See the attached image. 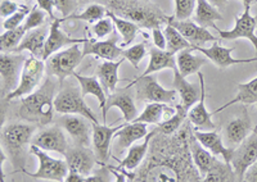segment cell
Listing matches in <instances>:
<instances>
[{"label": "cell", "instance_id": "6da1fadb", "mask_svg": "<svg viewBox=\"0 0 257 182\" xmlns=\"http://www.w3.org/2000/svg\"><path fill=\"white\" fill-rule=\"evenodd\" d=\"M193 126L190 122L173 135H164L160 131L151 141V154L144 163L143 168L137 174H126L135 181H146L147 176L157 168H166L173 172L176 181H202V176L192 159L189 149V135Z\"/></svg>", "mask_w": 257, "mask_h": 182}, {"label": "cell", "instance_id": "7a4b0ae2", "mask_svg": "<svg viewBox=\"0 0 257 182\" xmlns=\"http://www.w3.org/2000/svg\"><path fill=\"white\" fill-rule=\"evenodd\" d=\"M58 78L48 74L43 80L41 85L34 92L25 96L18 108V116L21 120L36 124L38 127H45L54 117V100L58 88Z\"/></svg>", "mask_w": 257, "mask_h": 182}, {"label": "cell", "instance_id": "3957f363", "mask_svg": "<svg viewBox=\"0 0 257 182\" xmlns=\"http://www.w3.org/2000/svg\"><path fill=\"white\" fill-rule=\"evenodd\" d=\"M107 8L118 17L134 22L143 28H161L169 24L171 18L149 0H111Z\"/></svg>", "mask_w": 257, "mask_h": 182}, {"label": "cell", "instance_id": "277c9868", "mask_svg": "<svg viewBox=\"0 0 257 182\" xmlns=\"http://www.w3.org/2000/svg\"><path fill=\"white\" fill-rule=\"evenodd\" d=\"M36 124L30 122H13L2 128V150L6 152L15 172L25 174L27 162V145L36 132Z\"/></svg>", "mask_w": 257, "mask_h": 182}, {"label": "cell", "instance_id": "5b68a950", "mask_svg": "<svg viewBox=\"0 0 257 182\" xmlns=\"http://www.w3.org/2000/svg\"><path fill=\"white\" fill-rule=\"evenodd\" d=\"M82 58H84V54H82V50H80L79 44L70 45L67 49L58 50L56 53H53L47 59L45 70L49 76L57 77L59 85H62L64 80L75 74V68L79 67Z\"/></svg>", "mask_w": 257, "mask_h": 182}, {"label": "cell", "instance_id": "8992f818", "mask_svg": "<svg viewBox=\"0 0 257 182\" xmlns=\"http://www.w3.org/2000/svg\"><path fill=\"white\" fill-rule=\"evenodd\" d=\"M54 108L56 112L61 114H81L91 122H98L93 110L84 102L81 88L77 86L68 85L62 88L54 100Z\"/></svg>", "mask_w": 257, "mask_h": 182}, {"label": "cell", "instance_id": "52a82bcc", "mask_svg": "<svg viewBox=\"0 0 257 182\" xmlns=\"http://www.w3.org/2000/svg\"><path fill=\"white\" fill-rule=\"evenodd\" d=\"M45 63L41 58L38 56H30L26 59L22 74H21V80L16 90H13L8 96L6 98L7 102L18 98H25L36 90L43 82V77L45 72Z\"/></svg>", "mask_w": 257, "mask_h": 182}, {"label": "cell", "instance_id": "ba28073f", "mask_svg": "<svg viewBox=\"0 0 257 182\" xmlns=\"http://www.w3.org/2000/svg\"><path fill=\"white\" fill-rule=\"evenodd\" d=\"M135 86V94L137 99L146 103H165V104H176V94L178 91L167 90L158 84L156 76L147 74V76H139L135 81H133Z\"/></svg>", "mask_w": 257, "mask_h": 182}, {"label": "cell", "instance_id": "9c48e42d", "mask_svg": "<svg viewBox=\"0 0 257 182\" xmlns=\"http://www.w3.org/2000/svg\"><path fill=\"white\" fill-rule=\"evenodd\" d=\"M26 56L24 54L15 53L12 54L6 52L0 56V78H2V85H0V92H2V100L6 99L13 90L20 84L21 74L24 68Z\"/></svg>", "mask_w": 257, "mask_h": 182}, {"label": "cell", "instance_id": "30bf717a", "mask_svg": "<svg viewBox=\"0 0 257 182\" xmlns=\"http://www.w3.org/2000/svg\"><path fill=\"white\" fill-rule=\"evenodd\" d=\"M30 152L34 156H38L39 170L35 174H30V172L25 170L27 176H31L32 178L48 180V181H66V177L68 174L67 162L52 158L45 153V150L40 149L35 145H30Z\"/></svg>", "mask_w": 257, "mask_h": 182}, {"label": "cell", "instance_id": "8fae6325", "mask_svg": "<svg viewBox=\"0 0 257 182\" xmlns=\"http://www.w3.org/2000/svg\"><path fill=\"white\" fill-rule=\"evenodd\" d=\"M257 17L251 14V6H244V12L235 18V26L231 30H221L215 24L213 28L219 32L222 40H237V38H247L253 45L257 54Z\"/></svg>", "mask_w": 257, "mask_h": 182}, {"label": "cell", "instance_id": "7c38bea8", "mask_svg": "<svg viewBox=\"0 0 257 182\" xmlns=\"http://www.w3.org/2000/svg\"><path fill=\"white\" fill-rule=\"evenodd\" d=\"M56 124L71 136L75 145L89 146L93 142V122L81 114H62Z\"/></svg>", "mask_w": 257, "mask_h": 182}, {"label": "cell", "instance_id": "4fadbf2b", "mask_svg": "<svg viewBox=\"0 0 257 182\" xmlns=\"http://www.w3.org/2000/svg\"><path fill=\"white\" fill-rule=\"evenodd\" d=\"M257 160V135L249 134L238 146L234 148L230 164L237 174L238 181H243L245 170Z\"/></svg>", "mask_w": 257, "mask_h": 182}, {"label": "cell", "instance_id": "5bb4252c", "mask_svg": "<svg viewBox=\"0 0 257 182\" xmlns=\"http://www.w3.org/2000/svg\"><path fill=\"white\" fill-rule=\"evenodd\" d=\"M64 132L66 131L57 124L49 127H44V128L39 130L34 135L31 145H35L45 152H56V153L64 156L70 148Z\"/></svg>", "mask_w": 257, "mask_h": 182}, {"label": "cell", "instance_id": "9a60e30c", "mask_svg": "<svg viewBox=\"0 0 257 182\" xmlns=\"http://www.w3.org/2000/svg\"><path fill=\"white\" fill-rule=\"evenodd\" d=\"M64 158L67 162L70 172H76L84 177L91 174V170L98 162L94 150L89 149V146H81V145L68 148L64 154Z\"/></svg>", "mask_w": 257, "mask_h": 182}, {"label": "cell", "instance_id": "2e32d148", "mask_svg": "<svg viewBox=\"0 0 257 182\" xmlns=\"http://www.w3.org/2000/svg\"><path fill=\"white\" fill-rule=\"evenodd\" d=\"M117 42H118V35L113 30V32L109 35L107 40L95 42V40L86 38L82 48V54L84 56H95L105 60H117L123 53L122 48L118 46Z\"/></svg>", "mask_w": 257, "mask_h": 182}, {"label": "cell", "instance_id": "e0dca14e", "mask_svg": "<svg viewBox=\"0 0 257 182\" xmlns=\"http://www.w3.org/2000/svg\"><path fill=\"white\" fill-rule=\"evenodd\" d=\"M199 85H201V98L192 108L188 110V120L192 124L193 128L199 131H213L216 128V124L211 120V116L206 108V85L203 74L198 72Z\"/></svg>", "mask_w": 257, "mask_h": 182}, {"label": "cell", "instance_id": "ac0fdd59", "mask_svg": "<svg viewBox=\"0 0 257 182\" xmlns=\"http://www.w3.org/2000/svg\"><path fill=\"white\" fill-rule=\"evenodd\" d=\"M122 126L123 124L107 126V124H100L99 122H93V148L96 159L100 164L108 160L109 148H111L114 134Z\"/></svg>", "mask_w": 257, "mask_h": 182}, {"label": "cell", "instance_id": "d6986e66", "mask_svg": "<svg viewBox=\"0 0 257 182\" xmlns=\"http://www.w3.org/2000/svg\"><path fill=\"white\" fill-rule=\"evenodd\" d=\"M252 120L247 108H243V114L229 120L224 128V141L226 146L235 148L252 132Z\"/></svg>", "mask_w": 257, "mask_h": 182}, {"label": "cell", "instance_id": "ffe728a7", "mask_svg": "<svg viewBox=\"0 0 257 182\" xmlns=\"http://www.w3.org/2000/svg\"><path fill=\"white\" fill-rule=\"evenodd\" d=\"M148 135L147 124L143 122H126L113 136L114 154H121L123 150L128 149L138 140H142Z\"/></svg>", "mask_w": 257, "mask_h": 182}, {"label": "cell", "instance_id": "44dd1931", "mask_svg": "<svg viewBox=\"0 0 257 182\" xmlns=\"http://www.w3.org/2000/svg\"><path fill=\"white\" fill-rule=\"evenodd\" d=\"M193 49L197 50L198 53L205 54L208 59L216 67L225 70L228 68L229 66L234 64H240V63H251V62H257V56L254 58H248V59H237L231 56V53L234 52L235 48H225L221 46L217 42H213V45L211 48H201V46H192Z\"/></svg>", "mask_w": 257, "mask_h": 182}, {"label": "cell", "instance_id": "7402d4cb", "mask_svg": "<svg viewBox=\"0 0 257 182\" xmlns=\"http://www.w3.org/2000/svg\"><path fill=\"white\" fill-rule=\"evenodd\" d=\"M169 24H173L179 32L192 44V46H201L206 42H217L216 36H213L206 27L199 26L197 22H192L189 20L179 21L176 18L175 20L170 18Z\"/></svg>", "mask_w": 257, "mask_h": 182}, {"label": "cell", "instance_id": "603a6c76", "mask_svg": "<svg viewBox=\"0 0 257 182\" xmlns=\"http://www.w3.org/2000/svg\"><path fill=\"white\" fill-rule=\"evenodd\" d=\"M64 21V18H56L50 22V30L49 35H48L47 42H45L44 56H43V60H47L53 53H56L58 50H61L63 46L73 44H84L86 42V38H72L64 34L61 30V24Z\"/></svg>", "mask_w": 257, "mask_h": 182}, {"label": "cell", "instance_id": "cb8c5ba5", "mask_svg": "<svg viewBox=\"0 0 257 182\" xmlns=\"http://www.w3.org/2000/svg\"><path fill=\"white\" fill-rule=\"evenodd\" d=\"M50 24H43V26L38 27V28L30 30L27 31L26 35L24 36L21 44L18 45L17 49L15 50V53H21L25 50H29L30 53L34 56L43 59L45 49V42H47L48 35H49Z\"/></svg>", "mask_w": 257, "mask_h": 182}, {"label": "cell", "instance_id": "d4e9b609", "mask_svg": "<svg viewBox=\"0 0 257 182\" xmlns=\"http://www.w3.org/2000/svg\"><path fill=\"white\" fill-rule=\"evenodd\" d=\"M127 88H123V90H116L114 92L109 94L108 99H107L105 110L108 114V110H111L112 108H118L122 112L123 120L126 122H133L139 114H138L134 96H133L132 91H127Z\"/></svg>", "mask_w": 257, "mask_h": 182}, {"label": "cell", "instance_id": "484cf974", "mask_svg": "<svg viewBox=\"0 0 257 182\" xmlns=\"http://www.w3.org/2000/svg\"><path fill=\"white\" fill-rule=\"evenodd\" d=\"M194 136L198 138L201 142L208 152L213 154L215 156H221L222 160L230 163L231 156H233L234 148H229L224 144L221 136L217 132L213 131H199V130H194Z\"/></svg>", "mask_w": 257, "mask_h": 182}, {"label": "cell", "instance_id": "4316f807", "mask_svg": "<svg viewBox=\"0 0 257 182\" xmlns=\"http://www.w3.org/2000/svg\"><path fill=\"white\" fill-rule=\"evenodd\" d=\"M193 50V48H188L180 50L176 56V70L185 78L190 74H198L199 70L210 62V59L205 54H194Z\"/></svg>", "mask_w": 257, "mask_h": 182}, {"label": "cell", "instance_id": "83f0119b", "mask_svg": "<svg viewBox=\"0 0 257 182\" xmlns=\"http://www.w3.org/2000/svg\"><path fill=\"white\" fill-rule=\"evenodd\" d=\"M158 131V128L152 130L148 135L144 138V141L142 144L138 145H132L128 148V152L126 154L125 158L120 162V166L117 170H135L139 168V166L142 164V162L144 160V158L147 156L148 153L149 146H151V141L152 138L156 135V132Z\"/></svg>", "mask_w": 257, "mask_h": 182}, {"label": "cell", "instance_id": "f1b7e54d", "mask_svg": "<svg viewBox=\"0 0 257 182\" xmlns=\"http://www.w3.org/2000/svg\"><path fill=\"white\" fill-rule=\"evenodd\" d=\"M72 76L77 80V82H79L80 88H81V92L84 96H86V95H93V96H95L98 99L99 106L102 109L103 124H107V110H105V106H107V92L103 88L102 84L99 82L98 77H85L77 74H73Z\"/></svg>", "mask_w": 257, "mask_h": 182}, {"label": "cell", "instance_id": "f546056e", "mask_svg": "<svg viewBox=\"0 0 257 182\" xmlns=\"http://www.w3.org/2000/svg\"><path fill=\"white\" fill-rule=\"evenodd\" d=\"M189 149L190 154H192L193 162H194V164H196L197 170H199L202 180H203V177L207 174V172L210 170V168L212 167L213 162H215V159H216L217 156H213L211 152H208V150L199 142L198 138L194 136V128L192 130V132H190L189 135Z\"/></svg>", "mask_w": 257, "mask_h": 182}, {"label": "cell", "instance_id": "4dcf8cb0", "mask_svg": "<svg viewBox=\"0 0 257 182\" xmlns=\"http://www.w3.org/2000/svg\"><path fill=\"white\" fill-rule=\"evenodd\" d=\"M173 86L178 94L180 95L181 104L189 110L194 104L197 103L201 98V85H194V84L188 82L185 77L180 74L178 70H174V81Z\"/></svg>", "mask_w": 257, "mask_h": 182}, {"label": "cell", "instance_id": "1f68e13d", "mask_svg": "<svg viewBox=\"0 0 257 182\" xmlns=\"http://www.w3.org/2000/svg\"><path fill=\"white\" fill-rule=\"evenodd\" d=\"M125 58H120L118 60H105L100 63L96 68L95 76L98 77L99 82L102 84L103 88L107 94H112L117 88V84L120 81L118 78V68Z\"/></svg>", "mask_w": 257, "mask_h": 182}, {"label": "cell", "instance_id": "d6a6232c", "mask_svg": "<svg viewBox=\"0 0 257 182\" xmlns=\"http://www.w3.org/2000/svg\"><path fill=\"white\" fill-rule=\"evenodd\" d=\"M175 106H170L165 103H148L142 112L133 122H143L147 124H160L161 122L169 120L175 113Z\"/></svg>", "mask_w": 257, "mask_h": 182}, {"label": "cell", "instance_id": "836d02e7", "mask_svg": "<svg viewBox=\"0 0 257 182\" xmlns=\"http://www.w3.org/2000/svg\"><path fill=\"white\" fill-rule=\"evenodd\" d=\"M149 56L151 58H149L148 67L141 76L152 74L158 70H166V68H171V70L176 68L175 53H171L169 50H162L158 49L157 46H152L149 48Z\"/></svg>", "mask_w": 257, "mask_h": 182}, {"label": "cell", "instance_id": "e575fe53", "mask_svg": "<svg viewBox=\"0 0 257 182\" xmlns=\"http://www.w3.org/2000/svg\"><path fill=\"white\" fill-rule=\"evenodd\" d=\"M233 104H243V106H252V104H257V77L252 78L251 81L245 84H239L238 85V92L234 99L224 104L222 106L217 108L212 114H217L221 110H225L228 106H233Z\"/></svg>", "mask_w": 257, "mask_h": 182}, {"label": "cell", "instance_id": "d590c367", "mask_svg": "<svg viewBox=\"0 0 257 182\" xmlns=\"http://www.w3.org/2000/svg\"><path fill=\"white\" fill-rule=\"evenodd\" d=\"M222 16L216 6L211 4L208 0H197L196 10H194V21L203 27L215 26V22L221 21Z\"/></svg>", "mask_w": 257, "mask_h": 182}, {"label": "cell", "instance_id": "8d00e7d4", "mask_svg": "<svg viewBox=\"0 0 257 182\" xmlns=\"http://www.w3.org/2000/svg\"><path fill=\"white\" fill-rule=\"evenodd\" d=\"M203 182H234L238 181V177L234 172L233 167L228 162H221L220 159H215L212 167L207 172Z\"/></svg>", "mask_w": 257, "mask_h": 182}, {"label": "cell", "instance_id": "74e56055", "mask_svg": "<svg viewBox=\"0 0 257 182\" xmlns=\"http://www.w3.org/2000/svg\"><path fill=\"white\" fill-rule=\"evenodd\" d=\"M107 16L112 18L113 21L114 27L116 30L120 32L121 38H122V42H121L120 46H126V45H130L137 38V34L139 31V26L134 22L128 21V20H125V18H121L118 16L114 14L111 10H107Z\"/></svg>", "mask_w": 257, "mask_h": 182}, {"label": "cell", "instance_id": "f35d334b", "mask_svg": "<svg viewBox=\"0 0 257 182\" xmlns=\"http://www.w3.org/2000/svg\"><path fill=\"white\" fill-rule=\"evenodd\" d=\"M175 113L169 120L158 124V131L164 135H173L184 124L185 118H188V109L183 104H175Z\"/></svg>", "mask_w": 257, "mask_h": 182}, {"label": "cell", "instance_id": "ab89813d", "mask_svg": "<svg viewBox=\"0 0 257 182\" xmlns=\"http://www.w3.org/2000/svg\"><path fill=\"white\" fill-rule=\"evenodd\" d=\"M107 10H108V8L103 6V4L93 3L86 6V8L81 13H79V14L73 13L66 20H77V21H85L88 24H95V22H98L107 16Z\"/></svg>", "mask_w": 257, "mask_h": 182}, {"label": "cell", "instance_id": "60d3db41", "mask_svg": "<svg viewBox=\"0 0 257 182\" xmlns=\"http://www.w3.org/2000/svg\"><path fill=\"white\" fill-rule=\"evenodd\" d=\"M165 36H166V42L167 48L166 50L171 52V53H179L180 50L188 49V48H192V44L188 42L184 36L179 32L178 30L173 26V24H167V26L164 30Z\"/></svg>", "mask_w": 257, "mask_h": 182}, {"label": "cell", "instance_id": "b9f144b4", "mask_svg": "<svg viewBox=\"0 0 257 182\" xmlns=\"http://www.w3.org/2000/svg\"><path fill=\"white\" fill-rule=\"evenodd\" d=\"M27 30L25 28L24 24L17 28L7 30L6 32L0 35V49L2 52H15L18 45L21 44L24 36L26 35Z\"/></svg>", "mask_w": 257, "mask_h": 182}, {"label": "cell", "instance_id": "7bdbcfd3", "mask_svg": "<svg viewBox=\"0 0 257 182\" xmlns=\"http://www.w3.org/2000/svg\"><path fill=\"white\" fill-rule=\"evenodd\" d=\"M146 56H147V45L144 44V42L133 45L132 48L123 50V53H122L123 58L127 59L128 62L132 63L134 68L139 67V63L143 60V58Z\"/></svg>", "mask_w": 257, "mask_h": 182}, {"label": "cell", "instance_id": "ee69618b", "mask_svg": "<svg viewBox=\"0 0 257 182\" xmlns=\"http://www.w3.org/2000/svg\"><path fill=\"white\" fill-rule=\"evenodd\" d=\"M45 20H47V13H45L39 6H35L31 9V12L29 13L26 20H25L24 27L27 31L38 28V27L45 24Z\"/></svg>", "mask_w": 257, "mask_h": 182}, {"label": "cell", "instance_id": "f6af8a7d", "mask_svg": "<svg viewBox=\"0 0 257 182\" xmlns=\"http://www.w3.org/2000/svg\"><path fill=\"white\" fill-rule=\"evenodd\" d=\"M197 0H175V18L179 21L189 20L196 10Z\"/></svg>", "mask_w": 257, "mask_h": 182}, {"label": "cell", "instance_id": "bcb514c9", "mask_svg": "<svg viewBox=\"0 0 257 182\" xmlns=\"http://www.w3.org/2000/svg\"><path fill=\"white\" fill-rule=\"evenodd\" d=\"M30 12H31V9L27 6H25V4H22L15 14H12L11 17L4 20L3 24H3V28L7 31V30H13L20 27L21 24H24Z\"/></svg>", "mask_w": 257, "mask_h": 182}, {"label": "cell", "instance_id": "7dc6e473", "mask_svg": "<svg viewBox=\"0 0 257 182\" xmlns=\"http://www.w3.org/2000/svg\"><path fill=\"white\" fill-rule=\"evenodd\" d=\"M113 21L112 18L107 16V18H102L91 26V32L96 38H104L113 32Z\"/></svg>", "mask_w": 257, "mask_h": 182}, {"label": "cell", "instance_id": "c3c4849f", "mask_svg": "<svg viewBox=\"0 0 257 182\" xmlns=\"http://www.w3.org/2000/svg\"><path fill=\"white\" fill-rule=\"evenodd\" d=\"M53 2H54V6L57 10L62 14V18H64V21H66V18L70 17L80 8L77 0H53Z\"/></svg>", "mask_w": 257, "mask_h": 182}, {"label": "cell", "instance_id": "681fc988", "mask_svg": "<svg viewBox=\"0 0 257 182\" xmlns=\"http://www.w3.org/2000/svg\"><path fill=\"white\" fill-rule=\"evenodd\" d=\"M111 168L108 166H105L102 163V167L99 170L94 172L93 174H89L84 178V182H108L111 181L109 176H111Z\"/></svg>", "mask_w": 257, "mask_h": 182}, {"label": "cell", "instance_id": "f907efd6", "mask_svg": "<svg viewBox=\"0 0 257 182\" xmlns=\"http://www.w3.org/2000/svg\"><path fill=\"white\" fill-rule=\"evenodd\" d=\"M20 4L16 3L15 0H2L0 3V16L3 18H8L15 14L20 9Z\"/></svg>", "mask_w": 257, "mask_h": 182}, {"label": "cell", "instance_id": "816d5d0a", "mask_svg": "<svg viewBox=\"0 0 257 182\" xmlns=\"http://www.w3.org/2000/svg\"><path fill=\"white\" fill-rule=\"evenodd\" d=\"M152 35H153V44H155V46H157L158 49L166 50L167 42H166V36H165V32H162L161 28H153Z\"/></svg>", "mask_w": 257, "mask_h": 182}, {"label": "cell", "instance_id": "f5cc1de1", "mask_svg": "<svg viewBox=\"0 0 257 182\" xmlns=\"http://www.w3.org/2000/svg\"><path fill=\"white\" fill-rule=\"evenodd\" d=\"M36 3H38V6L47 13L48 17H49L52 21L53 20H56V17H54V8H56V6H54V2H53V0H36Z\"/></svg>", "mask_w": 257, "mask_h": 182}, {"label": "cell", "instance_id": "db71d44e", "mask_svg": "<svg viewBox=\"0 0 257 182\" xmlns=\"http://www.w3.org/2000/svg\"><path fill=\"white\" fill-rule=\"evenodd\" d=\"M243 181L247 182H257V160L254 162L253 164L248 168V170H245L244 178Z\"/></svg>", "mask_w": 257, "mask_h": 182}, {"label": "cell", "instance_id": "11a10c76", "mask_svg": "<svg viewBox=\"0 0 257 182\" xmlns=\"http://www.w3.org/2000/svg\"><path fill=\"white\" fill-rule=\"evenodd\" d=\"M84 176L76 174V172H70L68 170V174L66 177V182H84Z\"/></svg>", "mask_w": 257, "mask_h": 182}, {"label": "cell", "instance_id": "9f6ffc18", "mask_svg": "<svg viewBox=\"0 0 257 182\" xmlns=\"http://www.w3.org/2000/svg\"><path fill=\"white\" fill-rule=\"evenodd\" d=\"M80 4V6H89V4H93V3H98V4H103V6H108V3L111 0H77Z\"/></svg>", "mask_w": 257, "mask_h": 182}, {"label": "cell", "instance_id": "6f0895ef", "mask_svg": "<svg viewBox=\"0 0 257 182\" xmlns=\"http://www.w3.org/2000/svg\"><path fill=\"white\" fill-rule=\"evenodd\" d=\"M208 2L211 4H213L217 9H224L226 6V4H228V0H208Z\"/></svg>", "mask_w": 257, "mask_h": 182}, {"label": "cell", "instance_id": "680465c9", "mask_svg": "<svg viewBox=\"0 0 257 182\" xmlns=\"http://www.w3.org/2000/svg\"><path fill=\"white\" fill-rule=\"evenodd\" d=\"M243 3V6H256L257 0H240Z\"/></svg>", "mask_w": 257, "mask_h": 182}, {"label": "cell", "instance_id": "91938a15", "mask_svg": "<svg viewBox=\"0 0 257 182\" xmlns=\"http://www.w3.org/2000/svg\"><path fill=\"white\" fill-rule=\"evenodd\" d=\"M252 132H254V134H256V135H257V124L253 127V130H252Z\"/></svg>", "mask_w": 257, "mask_h": 182}, {"label": "cell", "instance_id": "94428289", "mask_svg": "<svg viewBox=\"0 0 257 182\" xmlns=\"http://www.w3.org/2000/svg\"><path fill=\"white\" fill-rule=\"evenodd\" d=\"M22 2H29V0H22Z\"/></svg>", "mask_w": 257, "mask_h": 182}]
</instances>
